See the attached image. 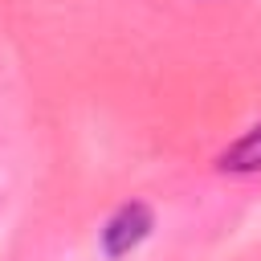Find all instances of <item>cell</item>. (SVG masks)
Wrapping results in <instances>:
<instances>
[{"label":"cell","mask_w":261,"mask_h":261,"mask_svg":"<svg viewBox=\"0 0 261 261\" xmlns=\"http://www.w3.org/2000/svg\"><path fill=\"white\" fill-rule=\"evenodd\" d=\"M151 232V208L147 204H122L110 220H106V228H102V249H106V257H122V253H130L143 237Z\"/></svg>","instance_id":"1"},{"label":"cell","mask_w":261,"mask_h":261,"mask_svg":"<svg viewBox=\"0 0 261 261\" xmlns=\"http://www.w3.org/2000/svg\"><path fill=\"white\" fill-rule=\"evenodd\" d=\"M216 167L220 171H261V126H253L237 143H228L216 155Z\"/></svg>","instance_id":"2"}]
</instances>
